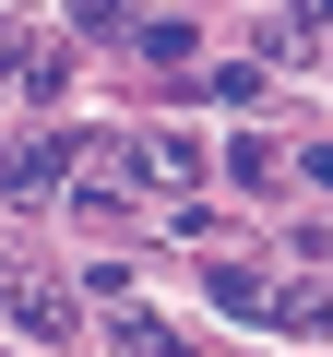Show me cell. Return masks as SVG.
<instances>
[{
  "mask_svg": "<svg viewBox=\"0 0 333 357\" xmlns=\"http://www.w3.org/2000/svg\"><path fill=\"white\" fill-rule=\"evenodd\" d=\"M13 321H24L36 345H60V333H72V286H48V274H13Z\"/></svg>",
  "mask_w": 333,
  "mask_h": 357,
  "instance_id": "7a4b0ae2",
  "label": "cell"
},
{
  "mask_svg": "<svg viewBox=\"0 0 333 357\" xmlns=\"http://www.w3.org/2000/svg\"><path fill=\"white\" fill-rule=\"evenodd\" d=\"M309 178H321V191H333V143H321V155H309Z\"/></svg>",
  "mask_w": 333,
  "mask_h": 357,
  "instance_id": "30bf717a",
  "label": "cell"
},
{
  "mask_svg": "<svg viewBox=\"0 0 333 357\" xmlns=\"http://www.w3.org/2000/svg\"><path fill=\"white\" fill-rule=\"evenodd\" d=\"M262 321H286V333H333V286H274Z\"/></svg>",
  "mask_w": 333,
  "mask_h": 357,
  "instance_id": "277c9868",
  "label": "cell"
},
{
  "mask_svg": "<svg viewBox=\"0 0 333 357\" xmlns=\"http://www.w3.org/2000/svg\"><path fill=\"white\" fill-rule=\"evenodd\" d=\"M131 48H143V60H155V72H179V60H191V24H179V13H155V24H143V36H131Z\"/></svg>",
  "mask_w": 333,
  "mask_h": 357,
  "instance_id": "8992f818",
  "label": "cell"
},
{
  "mask_svg": "<svg viewBox=\"0 0 333 357\" xmlns=\"http://www.w3.org/2000/svg\"><path fill=\"white\" fill-rule=\"evenodd\" d=\"M215 310L262 321V310H274V274H262V262H215Z\"/></svg>",
  "mask_w": 333,
  "mask_h": 357,
  "instance_id": "3957f363",
  "label": "cell"
},
{
  "mask_svg": "<svg viewBox=\"0 0 333 357\" xmlns=\"http://www.w3.org/2000/svg\"><path fill=\"white\" fill-rule=\"evenodd\" d=\"M226 178H238V191H274L286 167H274V143H262V131H238V143H226Z\"/></svg>",
  "mask_w": 333,
  "mask_h": 357,
  "instance_id": "5b68a950",
  "label": "cell"
},
{
  "mask_svg": "<svg viewBox=\"0 0 333 357\" xmlns=\"http://www.w3.org/2000/svg\"><path fill=\"white\" fill-rule=\"evenodd\" d=\"M333 24V0H286V36H321Z\"/></svg>",
  "mask_w": 333,
  "mask_h": 357,
  "instance_id": "ba28073f",
  "label": "cell"
},
{
  "mask_svg": "<svg viewBox=\"0 0 333 357\" xmlns=\"http://www.w3.org/2000/svg\"><path fill=\"white\" fill-rule=\"evenodd\" d=\"M191 178H203V143H179V131L131 143V191H191Z\"/></svg>",
  "mask_w": 333,
  "mask_h": 357,
  "instance_id": "6da1fadb",
  "label": "cell"
},
{
  "mask_svg": "<svg viewBox=\"0 0 333 357\" xmlns=\"http://www.w3.org/2000/svg\"><path fill=\"white\" fill-rule=\"evenodd\" d=\"M24 60H36V48H24V36H13V24H0V72H13V84H24Z\"/></svg>",
  "mask_w": 333,
  "mask_h": 357,
  "instance_id": "9c48e42d",
  "label": "cell"
},
{
  "mask_svg": "<svg viewBox=\"0 0 333 357\" xmlns=\"http://www.w3.org/2000/svg\"><path fill=\"white\" fill-rule=\"evenodd\" d=\"M119 345H131V357H191V345H179V333H166L155 310H131V321H119Z\"/></svg>",
  "mask_w": 333,
  "mask_h": 357,
  "instance_id": "52a82bcc",
  "label": "cell"
}]
</instances>
